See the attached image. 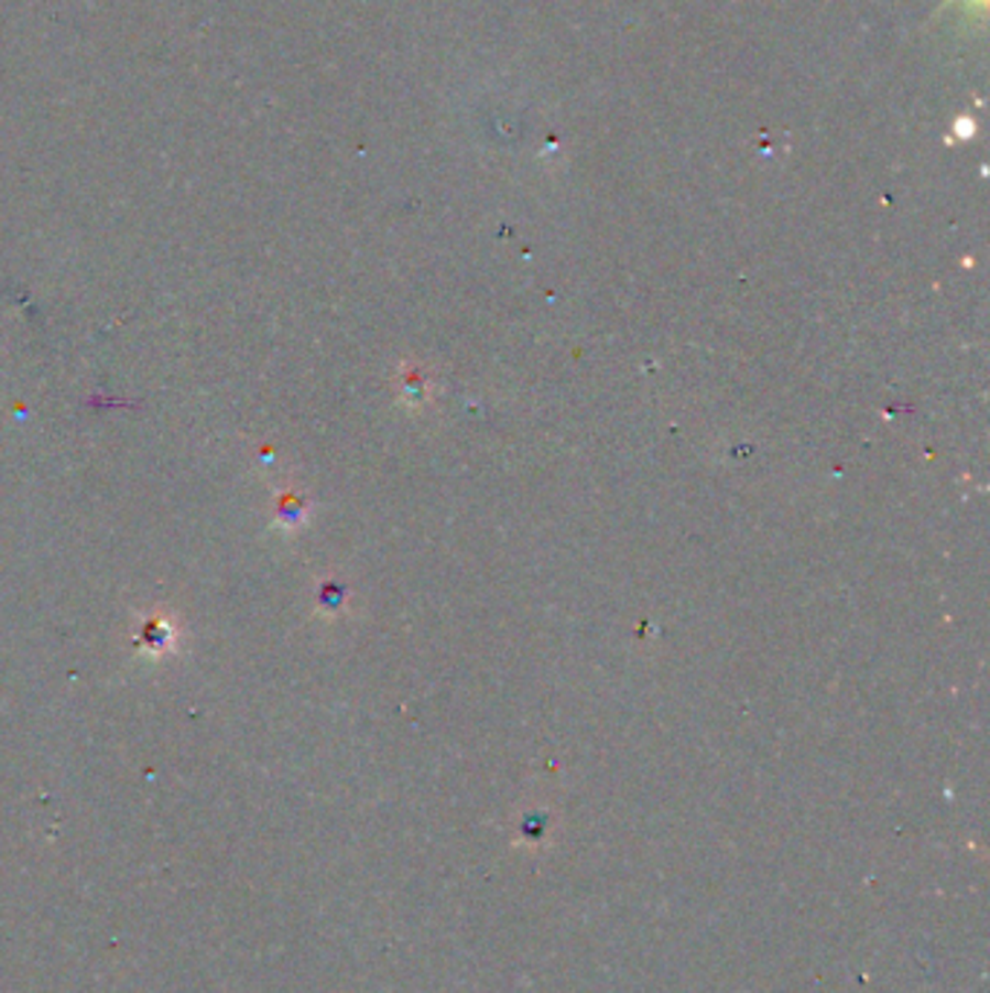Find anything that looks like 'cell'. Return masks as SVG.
<instances>
[{"label":"cell","instance_id":"6da1fadb","mask_svg":"<svg viewBox=\"0 0 990 993\" xmlns=\"http://www.w3.org/2000/svg\"><path fill=\"white\" fill-rule=\"evenodd\" d=\"M134 639L140 654H149V657H168V654H175L177 630L166 613L152 611L145 613V616H140V630H137Z\"/></svg>","mask_w":990,"mask_h":993},{"label":"cell","instance_id":"7a4b0ae2","mask_svg":"<svg viewBox=\"0 0 990 993\" xmlns=\"http://www.w3.org/2000/svg\"><path fill=\"white\" fill-rule=\"evenodd\" d=\"M303 517H305V503L300 500V497H294V494H285V497H280V520L285 526H291V524H303Z\"/></svg>","mask_w":990,"mask_h":993}]
</instances>
